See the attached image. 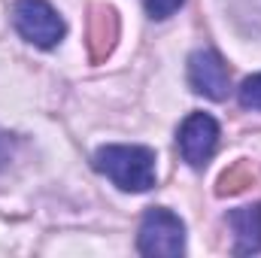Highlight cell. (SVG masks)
Segmentation results:
<instances>
[{
	"instance_id": "6da1fadb",
	"label": "cell",
	"mask_w": 261,
	"mask_h": 258,
	"mask_svg": "<svg viewBox=\"0 0 261 258\" xmlns=\"http://www.w3.org/2000/svg\"><path fill=\"white\" fill-rule=\"evenodd\" d=\"M94 167L122 192H146L155 186V152L146 146H103L94 152Z\"/></svg>"
},
{
	"instance_id": "7a4b0ae2",
	"label": "cell",
	"mask_w": 261,
	"mask_h": 258,
	"mask_svg": "<svg viewBox=\"0 0 261 258\" xmlns=\"http://www.w3.org/2000/svg\"><path fill=\"white\" fill-rule=\"evenodd\" d=\"M137 249L143 255H182L186 252V225L164 207H152L137 234Z\"/></svg>"
},
{
	"instance_id": "3957f363",
	"label": "cell",
	"mask_w": 261,
	"mask_h": 258,
	"mask_svg": "<svg viewBox=\"0 0 261 258\" xmlns=\"http://www.w3.org/2000/svg\"><path fill=\"white\" fill-rule=\"evenodd\" d=\"M12 21L18 34L40 49H52L64 40V21L46 0H15Z\"/></svg>"
},
{
	"instance_id": "277c9868",
	"label": "cell",
	"mask_w": 261,
	"mask_h": 258,
	"mask_svg": "<svg viewBox=\"0 0 261 258\" xmlns=\"http://www.w3.org/2000/svg\"><path fill=\"white\" fill-rule=\"evenodd\" d=\"M189 82L197 94L213 97V100H225L228 88H231V73H228V64L222 61L219 52L197 49L189 58Z\"/></svg>"
},
{
	"instance_id": "5b68a950",
	"label": "cell",
	"mask_w": 261,
	"mask_h": 258,
	"mask_svg": "<svg viewBox=\"0 0 261 258\" xmlns=\"http://www.w3.org/2000/svg\"><path fill=\"white\" fill-rule=\"evenodd\" d=\"M219 143V125L206 113H192L179 128V152L192 167H203Z\"/></svg>"
},
{
	"instance_id": "8992f818",
	"label": "cell",
	"mask_w": 261,
	"mask_h": 258,
	"mask_svg": "<svg viewBox=\"0 0 261 258\" xmlns=\"http://www.w3.org/2000/svg\"><path fill=\"white\" fill-rule=\"evenodd\" d=\"M228 225L234 228V252L237 255L261 252V203L231 210Z\"/></svg>"
},
{
	"instance_id": "52a82bcc",
	"label": "cell",
	"mask_w": 261,
	"mask_h": 258,
	"mask_svg": "<svg viewBox=\"0 0 261 258\" xmlns=\"http://www.w3.org/2000/svg\"><path fill=\"white\" fill-rule=\"evenodd\" d=\"M119 40V18L110 6H94L88 18V52L91 61H103Z\"/></svg>"
},
{
	"instance_id": "ba28073f",
	"label": "cell",
	"mask_w": 261,
	"mask_h": 258,
	"mask_svg": "<svg viewBox=\"0 0 261 258\" xmlns=\"http://www.w3.org/2000/svg\"><path fill=\"white\" fill-rule=\"evenodd\" d=\"M255 179H258V170L252 167V161H237V164H231L222 176H219V194H240L246 192L249 186H255Z\"/></svg>"
},
{
	"instance_id": "9c48e42d",
	"label": "cell",
	"mask_w": 261,
	"mask_h": 258,
	"mask_svg": "<svg viewBox=\"0 0 261 258\" xmlns=\"http://www.w3.org/2000/svg\"><path fill=\"white\" fill-rule=\"evenodd\" d=\"M240 104L246 110H261V73L258 76H249L240 85Z\"/></svg>"
},
{
	"instance_id": "30bf717a",
	"label": "cell",
	"mask_w": 261,
	"mask_h": 258,
	"mask_svg": "<svg viewBox=\"0 0 261 258\" xmlns=\"http://www.w3.org/2000/svg\"><path fill=\"white\" fill-rule=\"evenodd\" d=\"M182 3H186V0H146V9H149L152 18H167V15H173Z\"/></svg>"
},
{
	"instance_id": "8fae6325",
	"label": "cell",
	"mask_w": 261,
	"mask_h": 258,
	"mask_svg": "<svg viewBox=\"0 0 261 258\" xmlns=\"http://www.w3.org/2000/svg\"><path fill=\"white\" fill-rule=\"evenodd\" d=\"M6 161H9V140L0 137V170L6 167Z\"/></svg>"
}]
</instances>
